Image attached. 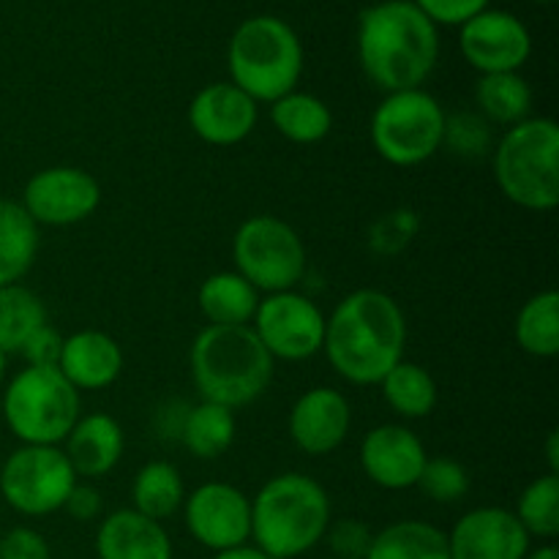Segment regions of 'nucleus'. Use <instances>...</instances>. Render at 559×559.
<instances>
[{"mask_svg": "<svg viewBox=\"0 0 559 559\" xmlns=\"http://www.w3.org/2000/svg\"><path fill=\"white\" fill-rule=\"evenodd\" d=\"M251 331L273 360H309L322 353L325 342V314L309 295L284 289L260 298L251 320Z\"/></svg>", "mask_w": 559, "mask_h": 559, "instance_id": "11", "label": "nucleus"}, {"mask_svg": "<svg viewBox=\"0 0 559 559\" xmlns=\"http://www.w3.org/2000/svg\"><path fill=\"white\" fill-rule=\"evenodd\" d=\"M435 25H459L473 20L484 9H489V0H413Z\"/></svg>", "mask_w": 559, "mask_h": 559, "instance_id": "37", "label": "nucleus"}, {"mask_svg": "<svg viewBox=\"0 0 559 559\" xmlns=\"http://www.w3.org/2000/svg\"><path fill=\"white\" fill-rule=\"evenodd\" d=\"M415 233H418V216L407 211V207H402V211L385 213L371 227L369 243L377 254H399L413 240Z\"/></svg>", "mask_w": 559, "mask_h": 559, "instance_id": "35", "label": "nucleus"}, {"mask_svg": "<svg viewBox=\"0 0 559 559\" xmlns=\"http://www.w3.org/2000/svg\"><path fill=\"white\" fill-rule=\"evenodd\" d=\"M260 120V104L233 82H213L194 93L189 104V126L213 147L240 145Z\"/></svg>", "mask_w": 559, "mask_h": 559, "instance_id": "18", "label": "nucleus"}, {"mask_svg": "<svg viewBox=\"0 0 559 559\" xmlns=\"http://www.w3.org/2000/svg\"><path fill=\"white\" fill-rule=\"evenodd\" d=\"M440 58L437 25L413 0H382L358 20V60L382 93L424 87Z\"/></svg>", "mask_w": 559, "mask_h": 559, "instance_id": "2", "label": "nucleus"}, {"mask_svg": "<svg viewBox=\"0 0 559 559\" xmlns=\"http://www.w3.org/2000/svg\"><path fill=\"white\" fill-rule=\"evenodd\" d=\"M475 104L480 118L491 126H511L533 118V87L519 71L502 74H480L475 82Z\"/></svg>", "mask_w": 559, "mask_h": 559, "instance_id": "26", "label": "nucleus"}, {"mask_svg": "<svg viewBox=\"0 0 559 559\" xmlns=\"http://www.w3.org/2000/svg\"><path fill=\"white\" fill-rule=\"evenodd\" d=\"M41 325H47V309L33 289L22 284L0 287V353L20 355Z\"/></svg>", "mask_w": 559, "mask_h": 559, "instance_id": "31", "label": "nucleus"}, {"mask_svg": "<svg viewBox=\"0 0 559 559\" xmlns=\"http://www.w3.org/2000/svg\"><path fill=\"white\" fill-rule=\"evenodd\" d=\"M426 459L429 453L424 440L404 424L374 426L360 442V467L366 478L388 491L415 489Z\"/></svg>", "mask_w": 559, "mask_h": 559, "instance_id": "16", "label": "nucleus"}, {"mask_svg": "<svg viewBox=\"0 0 559 559\" xmlns=\"http://www.w3.org/2000/svg\"><path fill=\"white\" fill-rule=\"evenodd\" d=\"M213 559H271L265 555L262 549H257L254 544H240V546H233V549H224V551H216Z\"/></svg>", "mask_w": 559, "mask_h": 559, "instance_id": "41", "label": "nucleus"}, {"mask_svg": "<svg viewBox=\"0 0 559 559\" xmlns=\"http://www.w3.org/2000/svg\"><path fill=\"white\" fill-rule=\"evenodd\" d=\"M546 462H549V473L559 475V435L551 431L549 440H546Z\"/></svg>", "mask_w": 559, "mask_h": 559, "instance_id": "42", "label": "nucleus"}, {"mask_svg": "<svg viewBox=\"0 0 559 559\" xmlns=\"http://www.w3.org/2000/svg\"><path fill=\"white\" fill-rule=\"evenodd\" d=\"M353 429V407L336 388H309L295 399L287 418L289 440L306 456L338 451Z\"/></svg>", "mask_w": 559, "mask_h": 559, "instance_id": "17", "label": "nucleus"}, {"mask_svg": "<svg viewBox=\"0 0 559 559\" xmlns=\"http://www.w3.org/2000/svg\"><path fill=\"white\" fill-rule=\"evenodd\" d=\"M533 538L516 513L500 506H480L464 513L448 533L451 559H524Z\"/></svg>", "mask_w": 559, "mask_h": 559, "instance_id": "15", "label": "nucleus"}, {"mask_svg": "<svg viewBox=\"0 0 559 559\" xmlns=\"http://www.w3.org/2000/svg\"><path fill=\"white\" fill-rule=\"evenodd\" d=\"M382 399H385L388 407L404 420H420L429 418L437 407V382L429 374V369H424L415 360H399L380 382Z\"/></svg>", "mask_w": 559, "mask_h": 559, "instance_id": "29", "label": "nucleus"}, {"mask_svg": "<svg viewBox=\"0 0 559 559\" xmlns=\"http://www.w3.org/2000/svg\"><path fill=\"white\" fill-rule=\"evenodd\" d=\"M180 511L191 538L213 555L251 540V497L238 486L224 480L197 486Z\"/></svg>", "mask_w": 559, "mask_h": 559, "instance_id": "13", "label": "nucleus"}, {"mask_svg": "<svg viewBox=\"0 0 559 559\" xmlns=\"http://www.w3.org/2000/svg\"><path fill=\"white\" fill-rule=\"evenodd\" d=\"M415 489H420V495L437 506H453L469 495V473L456 459L431 456L426 459Z\"/></svg>", "mask_w": 559, "mask_h": 559, "instance_id": "33", "label": "nucleus"}, {"mask_svg": "<svg viewBox=\"0 0 559 559\" xmlns=\"http://www.w3.org/2000/svg\"><path fill=\"white\" fill-rule=\"evenodd\" d=\"M38 254V227L25 207L0 197V287L20 284Z\"/></svg>", "mask_w": 559, "mask_h": 559, "instance_id": "24", "label": "nucleus"}, {"mask_svg": "<svg viewBox=\"0 0 559 559\" xmlns=\"http://www.w3.org/2000/svg\"><path fill=\"white\" fill-rule=\"evenodd\" d=\"M333 522L325 486L304 473L265 480L251 500V544L271 559H295L322 544Z\"/></svg>", "mask_w": 559, "mask_h": 559, "instance_id": "4", "label": "nucleus"}, {"mask_svg": "<svg viewBox=\"0 0 559 559\" xmlns=\"http://www.w3.org/2000/svg\"><path fill=\"white\" fill-rule=\"evenodd\" d=\"M407 317L396 298L382 289H355L325 317L328 364L349 385H380L382 377L404 360Z\"/></svg>", "mask_w": 559, "mask_h": 559, "instance_id": "1", "label": "nucleus"}, {"mask_svg": "<svg viewBox=\"0 0 559 559\" xmlns=\"http://www.w3.org/2000/svg\"><path fill=\"white\" fill-rule=\"evenodd\" d=\"M63 511L69 513L74 522H98L104 513L102 491H98L93 484H80V480H76L71 495L66 497Z\"/></svg>", "mask_w": 559, "mask_h": 559, "instance_id": "40", "label": "nucleus"}, {"mask_svg": "<svg viewBox=\"0 0 559 559\" xmlns=\"http://www.w3.org/2000/svg\"><path fill=\"white\" fill-rule=\"evenodd\" d=\"M331 559H336V557H331Z\"/></svg>", "mask_w": 559, "mask_h": 559, "instance_id": "46", "label": "nucleus"}, {"mask_svg": "<svg viewBox=\"0 0 559 559\" xmlns=\"http://www.w3.org/2000/svg\"><path fill=\"white\" fill-rule=\"evenodd\" d=\"M271 123L284 140L295 145H317L331 134L333 112L320 96L295 87L271 104Z\"/></svg>", "mask_w": 559, "mask_h": 559, "instance_id": "27", "label": "nucleus"}, {"mask_svg": "<svg viewBox=\"0 0 559 559\" xmlns=\"http://www.w3.org/2000/svg\"><path fill=\"white\" fill-rule=\"evenodd\" d=\"M186 484L180 469L173 462H147L136 469L131 484V508L153 522H167L183 508Z\"/></svg>", "mask_w": 559, "mask_h": 559, "instance_id": "25", "label": "nucleus"}, {"mask_svg": "<svg viewBox=\"0 0 559 559\" xmlns=\"http://www.w3.org/2000/svg\"><path fill=\"white\" fill-rule=\"evenodd\" d=\"M76 480L60 445H20L0 467V497L20 516H52L63 511Z\"/></svg>", "mask_w": 559, "mask_h": 559, "instance_id": "10", "label": "nucleus"}, {"mask_svg": "<svg viewBox=\"0 0 559 559\" xmlns=\"http://www.w3.org/2000/svg\"><path fill=\"white\" fill-rule=\"evenodd\" d=\"M276 360L251 325H205L189 349V369L200 402L235 409L249 407L273 382Z\"/></svg>", "mask_w": 559, "mask_h": 559, "instance_id": "3", "label": "nucleus"}, {"mask_svg": "<svg viewBox=\"0 0 559 559\" xmlns=\"http://www.w3.org/2000/svg\"><path fill=\"white\" fill-rule=\"evenodd\" d=\"M173 538L162 522L134 508L107 513L96 530V559H173Z\"/></svg>", "mask_w": 559, "mask_h": 559, "instance_id": "20", "label": "nucleus"}, {"mask_svg": "<svg viewBox=\"0 0 559 559\" xmlns=\"http://www.w3.org/2000/svg\"><path fill=\"white\" fill-rule=\"evenodd\" d=\"M227 69L233 85L257 104H273L295 91L304 74V44L289 22L260 14L240 22L229 38Z\"/></svg>", "mask_w": 559, "mask_h": 559, "instance_id": "5", "label": "nucleus"}, {"mask_svg": "<svg viewBox=\"0 0 559 559\" xmlns=\"http://www.w3.org/2000/svg\"><path fill=\"white\" fill-rule=\"evenodd\" d=\"M533 3H540V5H549V3H555V0H533Z\"/></svg>", "mask_w": 559, "mask_h": 559, "instance_id": "45", "label": "nucleus"}, {"mask_svg": "<svg viewBox=\"0 0 559 559\" xmlns=\"http://www.w3.org/2000/svg\"><path fill=\"white\" fill-rule=\"evenodd\" d=\"M22 207L36 227H74L102 205V183L82 167L38 169L22 189Z\"/></svg>", "mask_w": 559, "mask_h": 559, "instance_id": "12", "label": "nucleus"}, {"mask_svg": "<svg viewBox=\"0 0 559 559\" xmlns=\"http://www.w3.org/2000/svg\"><path fill=\"white\" fill-rule=\"evenodd\" d=\"M513 513L530 538L551 544L559 535V475L544 473L530 480L519 495Z\"/></svg>", "mask_w": 559, "mask_h": 559, "instance_id": "32", "label": "nucleus"}, {"mask_svg": "<svg viewBox=\"0 0 559 559\" xmlns=\"http://www.w3.org/2000/svg\"><path fill=\"white\" fill-rule=\"evenodd\" d=\"M5 371H9V355L0 353V388H3L5 382Z\"/></svg>", "mask_w": 559, "mask_h": 559, "instance_id": "44", "label": "nucleus"}, {"mask_svg": "<svg viewBox=\"0 0 559 559\" xmlns=\"http://www.w3.org/2000/svg\"><path fill=\"white\" fill-rule=\"evenodd\" d=\"M459 49L478 74L519 71L533 52L527 25L511 11L484 9L459 31Z\"/></svg>", "mask_w": 559, "mask_h": 559, "instance_id": "14", "label": "nucleus"}, {"mask_svg": "<svg viewBox=\"0 0 559 559\" xmlns=\"http://www.w3.org/2000/svg\"><path fill=\"white\" fill-rule=\"evenodd\" d=\"M60 349H63V336L47 322V325H41L27 338L20 355L25 358L27 366H58Z\"/></svg>", "mask_w": 559, "mask_h": 559, "instance_id": "39", "label": "nucleus"}, {"mask_svg": "<svg viewBox=\"0 0 559 559\" xmlns=\"http://www.w3.org/2000/svg\"><path fill=\"white\" fill-rule=\"evenodd\" d=\"M3 420L20 445H60L80 420V391L58 366H25L3 385Z\"/></svg>", "mask_w": 559, "mask_h": 559, "instance_id": "7", "label": "nucleus"}, {"mask_svg": "<svg viewBox=\"0 0 559 559\" xmlns=\"http://www.w3.org/2000/svg\"><path fill=\"white\" fill-rule=\"evenodd\" d=\"M63 453L76 478L98 480L118 467L126 451V435L118 418L107 413L80 415L63 440Z\"/></svg>", "mask_w": 559, "mask_h": 559, "instance_id": "21", "label": "nucleus"}, {"mask_svg": "<svg viewBox=\"0 0 559 559\" xmlns=\"http://www.w3.org/2000/svg\"><path fill=\"white\" fill-rule=\"evenodd\" d=\"M495 145V131L478 112H453L445 118V136L442 147L462 158H480Z\"/></svg>", "mask_w": 559, "mask_h": 559, "instance_id": "34", "label": "nucleus"}, {"mask_svg": "<svg viewBox=\"0 0 559 559\" xmlns=\"http://www.w3.org/2000/svg\"><path fill=\"white\" fill-rule=\"evenodd\" d=\"M123 347L104 331H76L63 336L58 371L74 391H104L123 374Z\"/></svg>", "mask_w": 559, "mask_h": 559, "instance_id": "19", "label": "nucleus"}, {"mask_svg": "<svg viewBox=\"0 0 559 559\" xmlns=\"http://www.w3.org/2000/svg\"><path fill=\"white\" fill-rule=\"evenodd\" d=\"M235 271L257 293H284L298 289L306 276V246L298 229L284 218L260 213L249 216L233 238Z\"/></svg>", "mask_w": 559, "mask_h": 559, "instance_id": "9", "label": "nucleus"}, {"mask_svg": "<svg viewBox=\"0 0 559 559\" xmlns=\"http://www.w3.org/2000/svg\"><path fill=\"white\" fill-rule=\"evenodd\" d=\"M0 559H52V551L38 530L14 527L0 538Z\"/></svg>", "mask_w": 559, "mask_h": 559, "instance_id": "38", "label": "nucleus"}, {"mask_svg": "<svg viewBox=\"0 0 559 559\" xmlns=\"http://www.w3.org/2000/svg\"><path fill=\"white\" fill-rule=\"evenodd\" d=\"M448 112L424 87L385 93L371 115V145L393 167H418L442 151Z\"/></svg>", "mask_w": 559, "mask_h": 559, "instance_id": "8", "label": "nucleus"}, {"mask_svg": "<svg viewBox=\"0 0 559 559\" xmlns=\"http://www.w3.org/2000/svg\"><path fill=\"white\" fill-rule=\"evenodd\" d=\"M197 304L207 325H251L260 293L238 271H218L200 284Z\"/></svg>", "mask_w": 559, "mask_h": 559, "instance_id": "22", "label": "nucleus"}, {"mask_svg": "<svg viewBox=\"0 0 559 559\" xmlns=\"http://www.w3.org/2000/svg\"><path fill=\"white\" fill-rule=\"evenodd\" d=\"M524 559H559V549L555 544H544L538 549H530V555Z\"/></svg>", "mask_w": 559, "mask_h": 559, "instance_id": "43", "label": "nucleus"}, {"mask_svg": "<svg viewBox=\"0 0 559 559\" xmlns=\"http://www.w3.org/2000/svg\"><path fill=\"white\" fill-rule=\"evenodd\" d=\"M235 431H238V424H235L233 409L200 402L186 409L178 437L191 456L200 462H213L233 448Z\"/></svg>", "mask_w": 559, "mask_h": 559, "instance_id": "28", "label": "nucleus"}, {"mask_svg": "<svg viewBox=\"0 0 559 559\" xmlns=\"http://www.w3.org/2000/svg\"><path fill=\"white\" fill-rule=\"evenodd\" d=\"M495 180L506 200L533 213L559 205V129L551 118H527L495 145Z\"/></svg>", "mask_w": 559, "mask_h": 559, "instance_id": "6", "label": "nucleus"}, {"mask_svg": "<svg viewBox=\"0 0 559 559\" xmlns=\"http://www.w3.org/2000/svg\"><path fill=\"white\" fill-rule=\"evenodd\" d=\"M516 344L522 353L533 358H557L559 355V293L557 289H544L524 300L516 314Z\"/></svg>", "mask_w": 559, "mask_h": 559, "instance_id": "30", "label": "nucleus"}, {"mask_svg": "<svg viewBox=\"0 0 559 559\" xmlns=\"http://www.w3.org/2000/svg\"><path fill=\"white\" fill-rule=\"evenodd\" d=\"M371 533L369 524H364L360 519H342V522H331L328 524V549L336 559H364L366 551H369Z\"/></svg>", "mask_w": 559, "mask_h": 559, "instance_id": "36", "label": "nucleus"}, {"mask_svg": "<svg viewBox=\"0 0 559 559\" xmlns=\"http://www.w3.org/2000/svg\"><path fill=\"white\" fill-rule=\"evenodd\" d=\"M364 559H451L448 533L420 519H402L374 533Z\"/></svg>", "mask_w": 559, "mask_h": 559, "instance_id": "23", "label": "nucleus"}]
</instances>
